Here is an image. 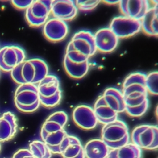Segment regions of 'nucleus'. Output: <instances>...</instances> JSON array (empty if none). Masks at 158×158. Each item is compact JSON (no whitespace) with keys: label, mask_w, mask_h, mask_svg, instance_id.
Wrapping results in <instances>:
<instances>
[{"label":"nucleus","mask_w":158,"mask_h":158,"mask_svg":"<svg viewBox=\"0 0 158 158\" xmlns=\"http://www.w3.org/2000/svg\"><path fill=\"white\" fill-rule=\"evenodd\" d=\"M145 78L146 74L136 72L129 74L123 80L121 92L125 106V112L131 117H141L148 109Z\"/></svg>","instance_id":"obj_1"},{"label":"nucleus","mask_w":158,"mask_h":158,"mask_svg":"<svg viewBox=\"0 0 158 158\" xmlns=\"http://www.w3.org/2000/svg\"><path fill=\"white\" fill-rule=\"evenodd\" d=\"M93 109L100 123L104 125L117 120L118 114L125 109L122 92L113 87L106 89L96 101Z\"/></svg>","instance_id":"obj_2"},{"label":"nucleus","mask_w":158,"mask_h":158,"mask_svg":"<svg viewBox=\"0 0 158 158\" xmlns=\"http://www.w3.org/2000/svg\"><path fill=\"white\" fill-rule=\"evenodd\" d=\"M67 121L65 112L56 111L46 119L41 128L40 137L52 153L59 154L60 145L68 135L64 129Z\"/></svg>","instance_id":"obj_3"},{"label":"nucleus","mask_w":158,"mask_h":158,"mask_svg":"<svg viewBox=\"0 0 158 158\" xmlns=\"http://www.w3.org/2000/svg\"><path fill=\"white\" fill-rule=\"evenodd\" d=\"M96 51L93 34L83 30L72 36L67 45L64 56L70 61L81 63L89 60Z\"/></svg>","instance_id":"obj_4"},{"label":"nucleus","mask_w":158,"mask_h":158,"mask_svg":"<svg viewBox=\"0 0 158 158\" xmlns=\"http://www.w3.org/2000/svg\"><path fill=\"white\" fill-rule=\"evenodd\" d=\"M10 77L15 83L19 85H37L47 75L49 68L44 60L40 58L25 60L16 66L10 72Z\"/></svg>","instance_id":"obj_5"},{"label":"nucleus","mask_w":158,"mask_h":158,"mask_svg":"<svg viewBox=\"0 0 158 158\" xmlns=\"http://www.w3.org/2000/svg\"><path fill=\"white\" fill-rule=\"evenodd\" d=\"M40 104L46 108H53L59 104L62 91L59 78L54 75L48 74L37 85Z\"/></svg>","instance_id":"obj_6"},{"label":"nucleus","mask_w":158,"mask_h":158,"mask_svg":"<svg viewBox=\"0 0 158 158\" xmlns=\"http://www.w3.org/2000/svg\"><path fill=\"white\" fill-rule=\"evenodd\" d=\"M101 139L109 149L120 148L129 143L130 136L127 125L118 118L106 123L101 129Z\"/></svg>","instance_id":"obj_7"},{"label":"nucleus","mask_w":158,"mask_h":158,"mask_svg":"<svg viewBox=\"0 0 158 158\" xmlns=\"http://www.w3.org/2000/svg\"><path fill=\"white\" fill-rule=\"evenodd\" d=\"M14 104L16 108L23 113H32L40 106L36 85H19L14 93Z\"/></svg>","instance_id":"obj_8"},{"label":"nucleus","mask_w":158,"mask_h":158,"mask_svg":"<svg viewBox=\"0 0 158 158\" xmlns=\"http://www.w3.org/2000/svg\"><path fill=\"white\" fill-rule=\"evenodd\" d=\"M131 143L139 148L155 150L158 148V128L156 125L143 124L136 127L131 135Z\"/></svg>","instance_id":"obj_9"},{"label":"nucleus","mask_w":158,"mask_h":158,"mask_svg":"<svg viewBox=\"0 0 158 158\" xmlns=\"http://www.w3.org/2000/svg\"><path fill=\"white\" fill-rule=\"evenodd\" d=\"M52 0H35L25 9V19L32 27L43 26L51 14Z\"/></svg>","instance_id":"obj_10"},{"label":"nucleus","mask_w":158,"mask_h":158,"mask_svg":"<svg viewBox=\"0 0 158 158\" xmlns=\"http://www.w3.org/2000/svg\"><path fill=\"white\" fill-rule=\"evenodd\" d=\"M109 28L118 39L128 38L135 36L141 30V20L122 15L114 17Z\"/></svg>","instance_id":"obj_11"},{"label":"nucleus","mask_w":158,"mask_h":158,"mask_svg":"<svg viewBox=\"0 0 158 158\" xmlns=\"http://www.w3.org/2000/svg\"><path fill=\"white\" fill-rule=\"evenodd\" d=\"M26 59L25 51L16 45H6L0 48V70L10 72Z\"/></svg>","instance_id":"obj_12"},{"label":"nucleus","mask_w":158,"mask_h":158,"mask_svg":"<svg viewBox=\"0 0 158 158\" xmlns=\"http://www.w3.org/2000/svg\"><path fill=\"white\" fill-rule=\"evenodd\" d=\"M69 26L66 22L52 17L43 25V32L44 37L53 43L64 40L69 33Z\"/></svg>","instance_id":"obj_13"},{"label":"nucleus","mask_w":158,"mask_h":158,"mask_svg":"<svg viewBox=\"0 0 158 158\" xmlns=\"http://www.w3.org/2000/svg\"><path fill=\"white\" fill-rule=\"evenodd\" d=\"M72 118L77 127L85 130L94 128L98 123L93 109L84 104L79 105L74 109Z\"/></svg>","instance_id":"obj_14"},{"label":"nucleus","mask_w":158,"mask_h":158,"mask_svg":"<svg viewBox=\"0 0 158 158\" xmlns=\"http://www.w3.org/2000/svg\"><path fill=\"white\" fill-rule=\"evenodd\" d=\"M93 35L95 46L99 52H112L118 44L119 39L109 27L99 29Z\"/></svg>","instance_id":"obj_15"},{"label":"nucleus","mask_w":158,"mask_h":158,"mask_svg":"<svg viewBox=\"0 0 158 158\" xmlns=\"http://www.w3.org/2000/svg\"><path fill=\"white\" fill-rule=\"evenodd\" d=\"M149 7V0H120L118 3L122 15L140 20Z\"/></svg>","instance_id":"obj_16"},{"label":"nucleus","mask_w":158,"mask_h":158,"mask_svg":"<svg viewBox=\"0 0 158 158\" xmlns=\"http://www.w3.org/2000/svg\"><path fill=\"white\" fill-rule=\"evenodd\" d=\"M78 12L74 0H52L51 14L54 18L71 21L76 17Z\"/></svg>","instance_id":"obj_17"},{"label":"nucleus","mask_w":158,"mask_h":158,"mask_svg":"<svg viewBox=\"0 0 158 158\" xmlns=\"http://www.w3.org/2000/svg\"><path fill=\"white\" fill-rule=\"evenodd\" d=\"M59 154L62 158H85L83 146L80 139L67 135L59 147Z\"/></svg>","instance_id":"obj_18"},{"label":"nucleus","mask_w":158,"mask_h":158,"mask_svg":"<svg viewBox=\"0 0 158 158\" xmlns=\"http://www.w3.org/2000/svg\"><path fill=\"white\" fill-rule=\"evenodd\" d=\"M17 130V120L14 114L7 111L0 117V143L12 139Z\"/></svg>","instance_id":"obj_19"},{"label":"nucleus","mask_w":158,"mask_h":158,"mask_svg":"<svg viewBox=\"0 0 158 158\" xmlns=\"http://www.w3.org/2000/svg\"><path fill=\"white\" fill-rule=\"evenodd\" d=\"M158 8L157 6L149 7L143 17L141 19V30L150 36H158Z\"/></svg>","instance_id":"obj_20"},{"label":"nucleus","mask_w":158,"mask_h":158,"mask_svg":"<svg viewBox=\"0 0 158 158\" xmlns=\"http://www.w3.org/2000/svg\"><path fill=\"white\" fill-rule=\"evenodd\" d=\"M83 149L86 158H107L110 150L101 139L89 140Z\"/></svg>","instance_id":"obj_21"},{"label":"nucleus","mask_w":158,"mask_h":158,"mask_svg":"<svg viewBox=\"0 0 158 158\" xmlns=\"http://www.w3.org/2000/svg\"><path fill=\"white\" fill-rule=\"evenodd\" d=\"M64 68L67 75L74 79H80L88 73L89 68V60L81 63L70 61L67 57H64Z\"/></svg>","instance_id":"obj_22"},{"label":"nucleus","mask_w":158,"mask_h":158,"mask_svg":"<svg viewBox=\"0 0 158 158\" xmlns=\"http://www.w3.org/2000/svg\"><path fill=\"white\" fill-rule=\"evenodd\" d=\"M140 148L132 143H128L120 148L110 149L107 158H141Z\"/></svg>","instance_id":"obj_23"},{"label":"nucleus","mask_w":158,"mask_h":158,"mask_svg":"<svg viewBox=\"0 0 158 158\" xmlns=\"http://www.w3.org/2000/svg\"><path fill=\"white\" fill-rule=\"evenodd\" d=\"M28 149L35 158H51L52 154L48 146L40 140L31 142Z\"/></svg>","instance_id":"obj_24"},{"label":"nucleus","mask_w":158,"mask_h":158,"mask_svg":"<svg viewBox=\"0 0 158 158\" xmlns=\"http://www.w3.org/2000/svg\"><path fill=\"white\" fill-rule=\"evenodd\" d=\"M145 85L148 93L157 96L158 94V72H151L146 75Z\"/></svg>","instance_id":"obj_25"},{"label":"nucleus","mask_w":158,"mask_h":158,"mask_svg":"<svg viewBox=\"0 0 158 158\" xmlns=\"http://www.w3.org/2000/svg\"><path fill=\"white\" fill-rule=\"evenodd\" d=\"M74 2L78 11L89 12L96 9L101 0H74Z\"/></svg>","instance_id":"obj_26"},{"label":"nucleus","mask_w":158,"mask_h":158,"mask_svg":"<svg viewBox=\"0 0 158 158\" xmlns=\"http://www.w3.org/2000/svg\"><path fill=\"white\" fill-rule=\"evenodd\" d=\"M12 5L20 10H25L35 0H10Z\"/></svg>","instance_id":"obj_27"},{"label":"nucleus","mask_w":158,"mask_h":158,"mask_svg":"<svg viewBox=\"0 0 158 158\" xmlns=\"http://www.w3.org/2000/svg\"><path fill=\"white\" fill-rule=\"evenodd\" d=\"M12 158H35L28 149H20L16 151Z\"/></svg>","instance_id":"obj_28"},{"label":"nucleus","mask_w":158,"mask_h":158,"mask_svg":"<svg viewBox=\"0 0 158 158\" xmlns=\"http://www.w3.org/2000/svg\"><path fill=\"white\" fill-rule=\"evenodd\" d=\"M101 1L108 5H115L118 4L120 0H101Z\"/></svg>","instance_id":"obj_29"},{"label":"nucleus","mask_w":158,"mask_h":158,"mask_svg":"<svg viewBox=\"0 0 158 158\" xmlns=\"http://www.w3.org/2000/svg\"><path fill=\"white\" fill-rule=\"evenodd\" d=\"M149 1L151 2L153 4V6H157V0H149Z\"/></svg>","instance_id":"obj_30"},{"label":"nucleus","mask_w":158,"mask_h":158,"mask_svg":"<svg viewBox=\"0 0 158 158\" xmlns=\"http://www.w3.org/2000/svg\"><path fill=\"white\" fill-rule=\"evenodd\" d=\"M1 1H8V0H1Z\"/></svg>","instance_id":"obj_31"},{"label":"nucleus","mask_w":158,"mask_h":158,"mask_svg":"<svg viewBox=\"0 0 158 158\" xmlns=\"http://www.w3.org/2000/svg\"><path fill=\"white\" fill-rule=\"evenodd\" d=\"M0 151H1V143H0Z\"/></svg>","instance_id":"obj_32"},{"label":"nucleus","mask_w":158,"mask_h":158,"mask_svg":"<svg viewBox=\"0 0 158 158\" xmlns=\"http://www.w3.org/2000/svg\"><path fill=\"white\" fill-rule=\"evenodd\" d=\"M0 71H1V70H0Z\"/></svg>","instance_id":"obj_33"}]
</instances>
